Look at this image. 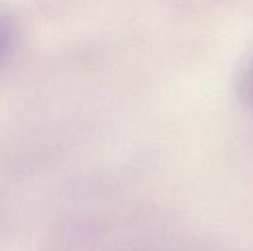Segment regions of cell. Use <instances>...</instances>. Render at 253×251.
<instances>
[{
  "label": "cell",
  "mask_w": 253,
  "mask_h": 251,
  "mask_svg": "<svg viewBox=\"0 0 253 251\" xmlns=\"http://www.w3.org/2000/svg\"><path fill=\"white\" fill-rule=\"evenodd\" d=\"M237 92L243 102L253 109V55L248 58L237 75Z\"/></svg>",
  "instance_id": "cell-1"
},
{
  "label": "cell",
  "mask_w": 253,
  "mask_h": 251,
  "mask_svg": "<svg viewBox=\"0 0 253 251\" xmlns=\"http://www.w3.org/2000/svg\"><path fill=\"white\" fill-rule=\"evenodd\" d=\"M16 40V30L12 19L0 12V64L9 56Z\"/></svg>",
  "instance_id": "cell-2"
}]
</instances>
